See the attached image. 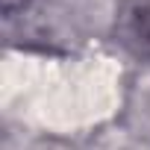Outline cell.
I'll return each instance as SVG.
<instances>
[{
	"mask_svg": "<svg viewBox=\"0 0 150 150\" xmlns=\"http://www.w3.org/2000/svg\"><path fill=\"white\" fill-rule=\"evenodd\" d=\"M115 38L127 53L150 62V0H121L115 12Z\"/></svg>",
	"mask_w": 150,
	"mask_h": 150,
	"instance_id": "6da1fadb",
	"label": "cell"
},
{
	"mask_svg": "<svg viewBox=\"0 0 150 150\" xmlns=\"http://www.w3.org/2000/svg\"><path fill=\"white\" fill-rule=\"evenodd\" d=\"M21 3H24V0H3V9H6V12H12V9H15V6H21Z\"/></svg>",
	"mask_w": 150,
	"mask_h": 150,
	"instance_id": "7a4b0ae2",
	"label": "cell"
}]
</instances>
